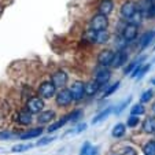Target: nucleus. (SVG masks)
<instances>
[{
  "instance_id": "f257e3e1",
  "label": "nucleus",
  "mask_w": 155,
  "mask_h": 155,
  "mask_svg": "<svg viewBox=\"0 0 155 155\" xmlns=\"http://www.w3.org/2000/svg\"><path fill=\"white\" fill-rule=\"evenodd\" d=\"M108 26V18L106 15L96 14L95 17H92L91 22H89V28L91 30L95 32H100V30H106Z\"/></svg>"
},
{
  "instance_id": "4be33fe9",
  "label": "nucleus",
  "mask_w": 155,
  "mask_h": 155,
  "mask_svg": "<svg viewBox=\"0 0 155 155\" xmlns=\"http://www.w3.org/2000/svg\"><path fill=\"white\" fill-rule=\"evenodd\" d=\"M107 40H108V33L106 30L96 32V35H95V44H104Z\"/></svg>"
},
{
  "instance_id": "c756f323",
  "label": "nucleus",
  "mask_w": 155,
  "mask_h": 155,
  "mask_svg": "<svg viewBox=\"0 0 155 155\" xmlns=\"http://www.w3.org/2000/svg\"><path fill=\"white\" fill-rule=\"evenodd\" d=\"M95 35H96V32L95 30H88V32H85V35H84V38L88 41V43H92V44H95Z\"/></svg>"
},
{
  "instance_id": "39448f33",
  "label": "nucleus",
  "mask_w": 155,
  "mask_h": 155,
  "mask_svg": "<svg viewBox=\"0 0 155 155\" xmlns=\"http://www.w3.org/2000/svg\"><path fill=\"white\" fill-rule=\"evenodd\" d=\"M70 92H71V96H73V102L74 100L78 102L85 95V84L82 81H74L70 88Z\"/></svg>"
},
{
  "instance_id": "f03ea898",
  "label": "nucleus",
  "mask_w": 155,
  "mask_h": 155,
  "mask_svg": "<svg viewBox=\"0 0 155 155\" xmlns=\"http://www.w3.org/2000/svg\"><path fill=\"white\" fill-rule=\"evenodd\" d=\"M55 91H56V88L51 81L41 82L37 89L38 95H40V99H50V97H52L55 95Z\"/></svg>"
},
{
  "instance_id": "58836bf2",
  "label": "nucleus",
  "mask_w": 155,
  "mask_h": 155,
  "mask_svg": "<svg viewBox=\"0 0 155 155\" xmlns=\"http://www.w3.org/2000/svg\"><path fill=\"white\" fill-rule=\"evenodd\" d=\"M151 84H154V85H155V80H151Z\"/></svg>"
},
{
  "instance_id": "c85d7f7f",
  "label": "nucleus",
  "mask_w": 155,
  "mask_h": 155,
  "mask_svg": "<svg viewBox=\"0 0 155 155\" xmlns=\"http://www.w3.org/2000/svg\"><path fill=\"white\" fill-rule=\"evenodd\" d=\"M139 122H140V120H139L137 115H130V117L128 118V124H126V125H128L129 128H135V126L139 125Z\"/></svg>"
},
{
  "instance_id": "2f4dec72",
  "label": "nucleus",
  "mask_w": 155,
  "mask_h": 155,
  "mask_svg": "<svg viewBox=\"0 0 155 155\" xmlns=\"http://www.w3.org/2000/svg\"><path fill=\"white\" fill-rule=\"evenodd\" d=\"M54 140H55V137H52V136H48V137H43V139H40V140L36 143V146H38V147L47 146L48 143H52Z\"/></svg>"
},
{
  "instance_id": "4c0bfd02",
  "label": "nucleus",
  "mask_w": 155,
  "mask_h": 155,
  "mask_svg": "<svg viewBox=\"0 0 155 155\" xmlns=\"http://www.w3.org/2000/svg\"><path fill=\"white\" fill-rule=\"evenodd\" d=\"M148 2H150L151 4H155V0H148Z\"/></svg>"
},
{
  "instance_id": "6ab92c4d",
  "label": "nucleus",
  "mask_w": 155,
  "mask_h": 155,
  "mask_svg": "<svg viewBox=\"0 0 155 155\" xmlns=\"http://www.w3.org/2000/svg\"><path fill=\"white\" fill-rule=\"evenodd\" d=\"M111 111H114V107H107L106 110H103V111H100L99 114L96 115V117H94V120H92V124H97V122H102L103 120H106V118L108 117V115L111 114Z\"/></svg>"
},
{
  "instance_id": "393cba45",
  "label": "nucleus",
  "mask_w": 155,
  "mask_h": 155,
  "mask_svg": "<svg viewBox=\"0 0 155 155\" xmlns=\"http://www.w3.org/2000/svg\"><path fill=\"white\" fill-rule=\"evenodd\" d=\"M146 113V108H144V106L141 104V103H139V104H135L133 107H132L130 110V114L132 115H141Z\"/></svg>"
},
{
  "instance_id": "20e7f679",
  "label": "nucleus",
  "mask_w": 155,
  "mask_h": 155,
  "mask_svg": "<svg viewBox=\"0 0 155 155\" xmlns=\"http://www.w3.org/2000/svg\"><path fill=\"white\" fill-rule=\"evenodd\" d=\"M44 108V100L40 97H30L26 102V110L30 114H38Z\"/></svg>"
},
{
  "instance_id": "9d476101",
  "label": "nucleus",
  "mask_w": 155,
  "mask_h": 155,
  "mask_svg": "<svg viewBox=\"0 0 155 155\" xmlns=\"http://www.w3.org/2000/svg\"><path fill=\"white\" fill-rule=\"evenodd\" d=\"M126 59H128V55H126V52L125 51H122V50H120V51H117V52H114V58H113V62H111V68H121L124 63L126 62Z\"/></svg>"
},
{
  "instance_id": "412c9836",
  "label": "nucleus",
  "mask_w": 155,
  "mask_h": 155,
  "mask_svg": "<svg viewBox=\"0 0 155 155\" xmlns=\"http://www.w3.org/2000/svg\"><path fill=\"white\" fill-rule=\"evenodd\" d=\"M155 36V32H147L146 35H143V37H141L140 40V48L141 50H144V48L148 47V44L151 43V40L154 38Z\"/></svg>"
},
{
  "instance_id": "4468645a",
  "label": "nucleus",
  "mask_w": 155,
  "mask_h": 155,
  "mask_svg": "<svg viewBox=\"0 0 155 155\" xmlns=\"http://www.w3.org/2000/svg\"><path fill=\"white\" fill-rule=\"evenodd\" d=\"M43 132H44V128H41V126L40 128H33V129H30V130L25 132V133H21L19 137L22 139V140H29V139L38 137Z\"/></svg>"
},
{
  "instance_id": "aec40b11",
  "label": "nucleus",
  "mask_w": 155,
  "mask_h": 155,
  "mask_svg": "<svg viewBox=\"0 0 155 155\" xmlns=\"http://www.w3.org/2000/svg\"><path fill=\"white\" fill-rule=\"evenodd\" d=\"M125 133H126V126L124 125V124H117V125L113 128V130H111V136L113 137H115V139L122 137Z\"/></svg>"
},
{
  "instance_id": "1a4fd4ad",
  "label": "nucleus",
  "mask_w": 155,
  "mask_h": 155,
  "mask_svg": "<svg viewBox=\"0 0 155 155\" xmlns=\"http://www.w3.org/2000/svg\"><path fill=\"white\" fill-rule=\"evenodd\" d=\"M137 37V26L133 24H128L122 30V38L125 41H133Z\"/></svg>"
},
{
  "instance_id": "e433bc0d",
  "label": "nucleus",
  "mask_w": 155,
  "mask_h": 155,
  "mask_svg": "<svg viewBox=\"0 0 155 155\" xmlns=\"http://www.w3.org/2000/svg\"><path fill=\"white\" fill-rule=\"evenodd\" d=\"M88 155H99V148H97V147H92V150L89 151Z\"/></svg>"
},
{
  "instance_id": "a211bd4d",
  "label": "nucleus",
  "mask_w": 155,
  "mask_h": 155,
  "mask_svg": "<svg viewBox=\"0 0 155 155\" xmlns=\"http://www.w3.org/2000/svg\"><path fill=\"white\" fill-rule=\"evenodd\" d=\"M18 122L21 125H30L32 124V114L28 110H22L18 115Z\"/></svg>"
},
{
  "instance_id": "473e14b6",
  "label": "nucleus",
  "mask_w": 155,
  "mask_h": 155,
  "mask_svg": "<svg viewBox=\"0 0 155 155\" xmlns=\"http://www.w3.org/2000/svg\"><path fill=\"white\" fill-rule=\"evenodd\" d=\"M150 68H151V63H147V64H141V69H140V71H139V74L136 76V78L137 80H140V78H143V76H146V73L150 70Z\"/></svg>"
},
{
  "instance_id": "72a5a7b5",
  "label": "nucleus",
  "mask_w": 155,
  "mask_h": 155,
  "mask_svg": "<svg viewBox=\"0 0 155 155\" xmlns=\"http://www.w3.org/2000/svg\"><path fill=\"white\" fill-rule=\"evenodd\" d=\"M92 144L89 143V141H87V143H84V146L81 147V150H80V155H88L89 154V151L92 150Z\"/></svg>"
},
{
  "instance_id": "423d86ee",
  "label": "nucleus",
  "mask_w": 155,
  "mask_h": 155,
  "mask_svg": "<svg viewBox=\"0 0 155 155\" xmlns=\"http://www.w3.org/2000/svg\"><path fill=\"white\" fill-rule=\"evenodd\" d=\"M113 58H114V51L103 50V51H100L99 55H97V62H99V64L103 66V68H108L113 62Z\"/></svg>"
},
{
  "instance_id": "b1692460",
  "label": "nucleus",
  "mask_w": 155,
  "mask_h": 155,
  "mask_svg": "<svg viewBox=\"0 0 155 155\" xmlns=\"http://www.w3.org/2000/svg\"><path fill=\"white\" fill-rule=\"evenodd\" d=\"M143 152L146 155H155V140H150L143 147Z\"/></svg>"
},
{
  "instance_id": "dca6fc26",
  "label": "nucleus",
  "mask_w": 155,
  "mask_h": 155,
  "mask_svg": "<svg viewBox=\"0 0 155 155\" xmlns=\"http://www.w3.org/2000/svg\"><path fill=\"white\" fill-rule=\"evenodd\" d=\"M143 130L148 135L155 133V117H147L143 121Z\"/></svg>"
},
{
  "instance_id": "9b49d317",
  "label": "nucleus",
  "mask_w": 155,
  "mask_h": 155,
  "mask_svg": "<svg viewBox=\"0 0 155 155\" xmlns=\"http://www.w3.org/2000/svg\"><path fill=\"white\" fill-rule=\"evenodd\" d=\"M110 77H111V71L108 70L107 68H102L96 73V77H95V80H96V81L100 84V87H102V85H104L106 82L110 80Z\"/></svg>"
},
{
  "instance_id": "c9c22d12",
  "label": "nucleus",
  "mask_w": 155,
  "mask_h": 155,
  "mask_svg": "<svg viewBox=\"0 0 155 155\" xmlns=\"http://www.w3.org/2000/svg\"><path fill=\"white\" fill-rule=\"evenodd\" d=\"M85 128H87V125H85V124H81V125L77 126V128L74 129V130H70V132H76V133H80V132H82Z\"/></svg>"
},
{
  "instance_id": "a878e982",
  "label": "nucleus",
  "mask_w": 155,
  "mask_h": 155,
  "mask_svg": "<svg viewBox=\"0 0 155 155\" xmlns=\"http://www.w3.org/2000/svg\"><path fill=\"white\" fill-rule=\"evenodd\" d=\"M33 147V144H17L11 148L12 152H24V151H28Z\"/></svg>"
},
{
  "instance_id": "f8f14e48",
  "label": "nucleus",
  "mask_w": 155,
  "mask_h": 155,
  "mask_svg": "<svg viewBox=\"0 0 155 155\" xmlns=\"http://www.w3.org/2000/svg\"><path fill=\"white\" fill-rule=\"evenodd\" d=\"M55 118V111L54 110H45V111H41L38 113V117H37V122L38 124H48Z\"/></svg>"
},
{
  "instance_id": "cd10ccee",
  "label": "nucleus",
  "mask_w": 155,
  "mask_h": 155,
  "mask_svg": "<svg viewBox=\"0 0 155 155\" xmlns=\"http://www.w3.org/2000/svg\"><path fill=\"white\" fill-rule=\"evenodd\" d=\"M144 59H146V56H141L140 59H137V61H135V62H132V63L129 64L128 68L125 69V74H129V73H130L132 70H133V69L136 68V66H139V64H141V62H143Z\"/></svg>"
},
{
  "instance_id": "5701e85b",
  "label": "nucleus",
  "mask_w": 155,
  "mask_h": 155,
  "mask_svg": "<svg viewBox=\"0 0 155 155\" xmlns=\"http://www.w3.org/2000/svg\"><path fill=\"white\" fill-rule=\"evenodd\" d=\"M68 124V121H66V118H61V120L58 121V122H55V124H52V125H50L48 126V129H47V132L48 133H52V132H55V130H58L59 128H62L63 125H66Z\"/></svg>"
},
{
  "instance_id": "0eeeda50",
  "label": "nucleus",
  "mask_w": 155,
  "mask_h": 155,
  "mask_svg": "<svg viewBox=\"0 0 155 155\" xmlns=\"http://www.w3.org/2000/svg\"><path fill=\"white\" fill-rule=\"evenodd\" d=\"M137 12V7H136V4L133 3V2H125V3L122 4V7H121V15H122V18H125V19H130L133 15Z\"/></svg>"
},
{
  "instance_id": "7c9ffc66",
  "label": "nucleus",
  "mask_w": 155,
  "mask_h": 155,
  "mask_svg": "<svg viewBox=\"0 0 155 155\" xmlns=\"http://www.w3.org/2000/svg\"><path fill=\"white\" fill-rule=\"evenodd\" d=\"M120 85H121V82H114V84H113L111 87H110L107 91L104 92V95H103V96L107 97V96H110V95H113V94H114V92L118 89V88H120Z\"/></svg>"
},
{
  "instance_id": "f3484780",
  "label": "nucleus",
  "mask_w": 155,
  "mask_h": 155,
  "mask_svg": "<svg viewBox=\"0 0 155 155\" xmlns=\"http://www.w3.org/2000/svg\"><path fill=\"white\" fill-rule=\"evenodd\" d=\"M111 155H137L135 148H132L129 146H124V147H120V148L114 150Z\"/></svg>"
},
{
  "instance_id": "7ed1b4c3",
  "label": "nucleus",
  "mask_w": 155,
  "mask_h": 155,
  "mask_svg": "<svg viewBox=\"0 0 155 155\" xmlns=\"http://www.w3.org/2000/svg\"><path fill=\"white\" fill-rule=\"evenodd\" d=\"M56 104L59 107H68L73 103V96H71L70 89H61L56 95Z\"/></svg>"
},
{
  "instance_id": "2eb2a0df",
  "label": "nucleus",
  "mask_w": 155,
  "mask_h": 155,
  "mask_svg": "<svg viewBox=\"0 0 155 155\" xmlns=\"http://www.w3.org/2000/svg\"><path fill=\"white\" fill-rule=\"evenodd\" d=\"M99 89H100V84L96 80H92L88 84H85V95H88V96H94Z\"/></svg>"
},
{
  "instance_id": "ddd939ff",
  "label": "nucleus",
  "mask_w": 155,
  "mask_h": 155,
  "mask_svg": "<svg viewBox=\"0 0 155 155\" xmlns=\"http://www.w3.org/2000/svg\"><path fill=\"white\" fill-rule=\"evenodd\" d=\"M114 8V2L113 0H102V3L99 6V14L102 15H110Z\"/></svg>"
},
{
  "instance_id": "bb28decb",
  "label": "nucleus",
  "mask_w": 155,
  "mask_h": 155,
  "mask_svg": "<svg viewBox=\"0 0 155 155\" xmlns=\"http://www.w3.org/2000/svg\"><path fill=\"white\" fill-rule=\"evenodd\" d=\"M152 95H154L152 89H147L146 92H143V94H141V96H140V102H141V104H143V103L150 102V100H151V97H152Z\"/></svg>"
},
{
  "instance_id": "f704fd0d",
  "label": "nucleus",
  "mask_w": 155,
  "mask_h": 155,
  "mask_svg": "<svg viewBox=\"0 0 155 155\" xmlns=\"http://www.w3.org/2000/svg\"><path fill=\"white\" fill-rule=\"evenodd\" d=\"M130 99H132V97H130V96H129V97H128V99H126V100H125V102H124V103H122V104H120V106H118V108H117V111H115V114H120V113H121V111H122L124 108H125V107H126V104H128V103H129V102H130Z\"/></svg>"
},
{
  "instance_id": "6e6552de",
  "label": "nucleus",
  "mask_w": 155,
  "mask_h": 155,
  "mask_svg": "<svg viewBox=\"0 0 155 155\" xmlns=\"http://www.w3.org/2000/svg\"><path fill=\"white\" fill-rule=\"evenodd\" d=\"M68 73L66 71H63V70H58V71H55L54 73V76H52V84L55 85V88L58 89V88H63L64 85H66V82H68Z\"/></svg>"
}]
</instances>
